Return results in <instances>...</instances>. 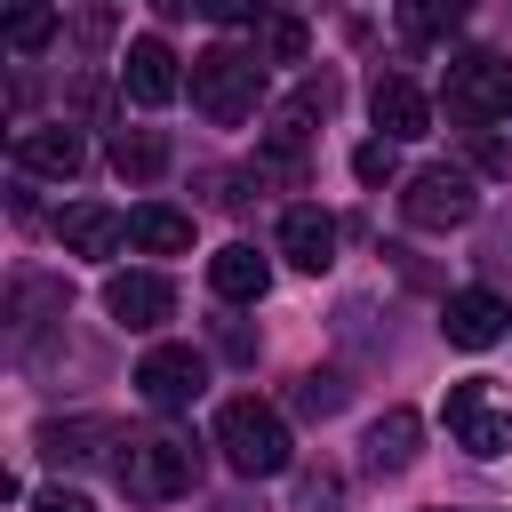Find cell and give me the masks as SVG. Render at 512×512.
<instances>
[{
    "label": "cell",
    "mask_w": 512,
    "mask_h": 512,
    "mask_svg": "<svg viewBox=\"0 0 512 512\" xmlns=\"http://www.w3.org/2000/svg\"><path fill=\"white\" fill-rule=\"evenodd\" d=\"M184 88V72H176V56H168V40H128V56H120V96H136V104H168Z\"/></svg>",
    "instance_id": "obj_14"
},
{
    "label": "cell",
    "mask_w": 512,
    "mask_h": 512,
    "mask_svg": "<svg viewBox=\"0 0 512 512\" xmlns=\"http://www.w3.org/2000/svg\"><path fill=\"white\" fill-rule=\"evenodd\" d=\"M56 240H64L72 256H120V248H128V216H120V208L80 200V208H64V216H56Z\"/></svg>",
    "instance_id": "obj_16"
},
{
    "label": "cell",
    "mask_w": 512,
    "mask_h": 512,
    "mask_svg": "<svg viewBox=\"0 0 512 512\" xmlns=\"http://www.w3.org/2000/svg\"><path fill=\"white\" fill-rule=\"evenodd\" d=\"M472 176H512V136L472 128Z\"/></svg>",
    "instance_id": "obj_28"
},
{
    "label": "cell",
    "mask_w": 512,
    "mask_h": 512,
    "mask_svg": "<svg viewBox=\"0 0 512 512\" xmlns=\"http://www.w3.org/2000/svg\"><path fill=\"white\" fill-rule=\"evenodd\" d=\"M152 8H160V16H192L200 0H152Z\"/></svg>",
    "instance_id": "obj_32"
},
{
    "label": "cell",
    "mask_w": 512,
    "mask_h": 512,
    "mask_svg": "<svg viewBox=\"0 0 512 512\" xmlns=\"http://www.w3.org/2000/svg\"><path fill=\"white\" fill-rule=\"evenodd\" d=\"M200 16H216V24H264V0H200Z\"/></svg>",
    "instance_id": "obj_29"
},
{
    "label": "cell",
    "mask_w": 512,
    "mask_h": 512,
    "mask_svg": "<svg viewBox=\"0 0 512 512\" xmlns=\"http://www.w3.org/2000/svg\"><path fill=\"white\" fill-rule=\"evenodd\" d=\"M216 448H224V464H232L240 480L288 472V416H280V408H264L256 392H240V400H224V408H216Z\"/></svg>",
    "instance_id": "obj_2"
},
{
    "label": "cell",
    "mask_w": 512,
    "mask_h": 512,
    "mask_svg": "<svg viewBox=\"0 0 512 512\" xmlns=\"http://www.w3.org/2000/svg\"><path fill=\"white\" fill-rule=\"evenodd\" d=\"M352 176H360V184H392V176H400V152H392V136H368V144L352 152Z\"/></svg>",
    "instance_id": "obj_27"
},
{
    "label": "cell",
    "mask_w": 512,
    "mask_h": 512,
    "mask_svg": "<svg viewBox=\"0 0 512 512\" xmlns=\"http://www.w3.org/2000/svg\"><path fill=\"white\" fill-rule=\"evenodd\" d=\"M32 448L72 472V464H96L104 448H120V424H112V416H48V424L32 432Z\"/></svg>",
    "instance_id": "obj_10"
},
{
    "label": "cell",
    "mask_w": 512,
    "mask_h": 512,
    "mask_svg": "<svg viewBox=\"0 0 512 512\" xmlns=\"http://www.w3.org/2000/svg\"><path fill=\"white\" fill-rule=\"evenodd\" d=\"M344 400H352L344 368H304V376L288 384V408H296V416H336Z\"/></svg>",
    "instance_id": "obj_21"
},
{
    "label": "cell",
    "mask_w": 512,
    "mask_h": 512,
    "mask_svg": "<svg viewBox=\"0 0 512 512\" xmlns=\"http://www.w3.org/2000/svg\"><path fill=\"white\" fill-rule=\"evenodd\" d=\"M64 312H72V288H64V280L16 272V280H8V344H16V360L32 352L40 328H64Z\"/></svg>",
    "instance_id": "obj_8"
},
{
    "label": "cell",
    "mask_w": 512,
    "mask_h": 512,
    "mask_svg": "<svg viewBox=\"0 0 512 512\" xmlns=\"http://www.w3.org/2000/svg\"><path fill=\"white\" fill-rule=\"evenodd\" d=\"M32 512H96V504H88L80 488H40V496H32Z\"/></svg>",
    "instance_id": "obj_30"
},
{
    "label": "cell",
    "mask_w": 512,
    "mask_h": 512,
    "mask_svg": "<svg viewBox=\"0 0 512 512\" xmlns=\"http://www.w3.org/2000/svg\"><path fill=\"white\" fill-rule=\"evenodd\" d=\"M208 512H264V504H256V496H216Z\"/></svg>",
    "instance_id": "obj_31"
},
{
    "label": "cell",
    "mask_w": 512,
    "mask_h": 512,
    "mask_svg": "<svg viewBox=\"0 0 512 512\" xmlns=\"http://www.w3.org/2000/svg\"><path fill=\"white\" fill-rule=\"evenodd\" d=\"M136 392H144V408H160V416L192 408V400L208 392V352H192V344H152V352L136 360Z\"/></svg>",
    "instance_id": "obj_6"
},
{
    "label": "cell",
    "mask_w": 512,
    "mask_h": 512,
    "mask_svg": "<svg viewBox=\"0 0 512 512\" xmlns=\"http://www.w3.org/2000/svg\"><path fill=\"white\" fill-rule=\"evenodd\" d=\"M368 112H376V128H384L392 144H408V136H424V128H432V96H424L408 72H384V80L368 88Z\"/></svg>",
    "instance_id": "obj_15"
},
{
    "label": "cell",
    "mask_w": 512,
    "mask_h": 512,
    "mask_svg": "<svg viewBox=\"0 0 512 512\" xmlns=\"http://www.w3.org/2000/svg\"><path fill=\"white\" fill-rule=\"evenodd\" d=\"M256 56H264V64H296V56H304V24H296V16H264Z\"/></svg>",
    "instance_id": "obj_25"
},
{
    "label": "cell",
    "mask_w": 512,
    "mask_h": 512,
    "mask_svg": "<svg viewBox=\"0 0 512 512\" xmlns=\"http://www.w3.org/2000/svg\"><path fill=\"white\" fill-rule=\"evenodd\" d=\"M400 216L416 232H456L480 216V192H472V168H416L400 184Z\"/></svg>",
    "instance_id": "obj_5"
},
{
    "label": "cell",
    "mask_w": 512,
    "mask_h": 512,
    "mask_svg": "<svg viewBox=\"0 0 512 512\" xmlns=\"http://www.w3.org/2000/svg\"><path fill=\"white\" fill-rule=\"evenodd\" d=\"M504 328H512V304H504L496 288H456V296L440 304V336H448L456 352H488V344H504Z\"/></svg>",
    "instance_id": "obj_9"
},
{
    "label": "cell",
    "mask_w": 512,
    "mask_h": 512,
    "mask_svg": "<svg viewBox=\"0 0 512 512\" xmlns=\"http://www.w3.org/2000/svg\"><path fill=\"white\" fill-rule=\"evenodd\" d=\"M104 312H112L120 328H160V320L176 312V288H168L160 272H112V280H104Z\"/></svg>",
    "instance_id": "obj_12"
},
{
    "label": "cell",
    "mask_w": 512,
    "mask_h": 512,
    "mask_svg": "<svg viewBox=\"0 0 512 512\" xmlns=\"http://www.w3.org/2000/svg\"><path fill=\"white\" fill-rule=\"evenodd\" d=\"M472 256H480V272H488V280H512V216L480 224V248H472Z\"/></svg>",
    "instance_id": "obj_26"
},
{
    "label": "cell",
    "mask_w": 512,
    "mask_h": 512,
    "mask_svg": "<svg viewBox=\"0 0 512 512\" xmlns=\"http://www.w3.org/2000/svg\"><path fill=\"white\" fill-rule=\"evenodd\" d=\"M16 168H32V176H80L88 144L72 128H16Z\"/></svg>",
    "instance_id": "obj_18"
},
{
    "label": "cell",
    "mask_w": 512,
    "mask_h": 512,
    "mask_svg": "<svg viewBox=\"0 0 512 512\" xmlns=\"http://www.w3.org/2000/svg\"><path fill=\"white\" fill-rule=\"evenodd\" d=\"M112 168H120L128 184H152V176L168 168V136H160V128H120V136H112Z\"/></svg>",
    "instance_id": "obj_20"
},
{
    "label": "cell",
    "mask_w": 512,
    "mask_h": 512,
    "mask_svg": "<svg viewBox=\"0 0 512 512\" xmlns=\"http://www.w3.org/2000/svg\"><path fill=\"white\" fill-rule=\"evenodd\" d=\"M280 256H288L296 272H328V264H336V216H328L320 200H296V208L280 216Z\"/></svg>",
    "instance_id": "obj_11"
},
{
    "label": "cell",
    "mask_w": 512,
    "mask_h": 512,
    "mask_svg": "<svg viewBox=\"0 0 512 512\" xmlns=\"http://www.w3.org/2000/svg\"><path fill=\"white\" fill-rule=\"evenodd\" d=\"M128 248H144V256H184V248H192V216L168 208V200H144V208H128Z\"/></svg>",
    "instance_id": "obj_19"
},
{
    "label": "cell",
    "mask_w": 512,
    "mask_h": 512,
    "mask_svg": "<svg viewBox=\"0 0 512 512\" xmlns=\"http://www.w3.org/2000/svg\"><path fill=\"white\" fill-rule=\"evenodd\" d=\"M448 432H456V448L464 456H504L512 448V408L504 400H488V384L480 376H464V384H448Z\"/></svg>",
    "instance_id": "obj_7"
},
{
    "label": "cell",
    "mask_w": 512,
    "mask_h": 512,
    "mask_svg": "<svg viewBox=\"0 0 512 512\" xmlns=\"http://www.w3.org/2000/svg\"><path fill=\"white\" fill-rule=\"evenodd\" d=\"M456 16H464V0H400V32L408 40H440Z\"/></svg>",
    "instance_id": "obj_24"
},
{
    "label": "cell",
    "mask_w": 512,
    "mask_h": 512,
    "mask_svg": "<svg viewBox=\"0 0 512 512\" xmlns=\"http://www.w3.org/2000/svg\"><path fill=\"white\" fill-rule=\"evenodd\" d=\"M288 512H344V472H336V464H304Z\"/></svg>",
    "instance_id": "obj_23"
},
{
    "label": "cell",
    "mask_w": 512,
    "mask_h": 512,
    "mask_svg": "<svg viewBox=\"0 0 512 512\" xmlns=\"http://www.w3.org/2000/svg\"><path fill=\"white\" fill-rule=\"evenodd\" d=\"M48 40H56V8H48V0H8V48L32 56V48H48Z\"/></svg>",
    "instance_id": "obj_22"
},
{
    "label": "cell",
    "mask_w": 512,
    "mask_h": 512,
    "mask_svg": "<svg viewBox=\"0 0 512 512\" xmlns=\"http://www.w3.org/2000/svg\"><path fill=\"white\" fill-rule=\"evenodd\" d=\"M208 288H216L224 304H264V288H272V264H264L248 240H232V248H216V256H208Z\"/></svg>",
    "instance_id": "obj_17"
},
{
    "label": "cell",
    "mask_w": 512,
    "mask_h": 512,
    "mask_svg": "<svg viewBox=\"0 0 512 512\" xmlns=\"http://www.w3.org/2000/svg\"><path fill=\"white\" fill-rule=\"evenodd\" d=\"M416 440H424V416H416V408H384V416L360 432V464H368L376 480H392V472L416 464Z\"/></svg>",
    "instance_id": "obj_13"
},
{
    "label": "cell",
    "mask_w": 512,
    "mask_h": 512,
    "mask_svg": "<svg viewBox=\"0 0 512 512\" xmlns=\"http://www.w3.org/2000/svg\"><path fill=\"white\" fill-rule=\"evenodd\" d=\"M264 96V56L256 48H200L192 56V104L216 120V128H240Z\"/></svg>",
    "instance_id": "obj_3"
},
{
    "label": "cell",
    "mask_w": 512,
    "mask_h": 512,
    "mask_svg": "<svg viewBox=\"0 0 512 512\" xmlns=\"http://www.w3.org/2000/svg\"><path fill=\"white\" fill-rule=\"evenodd\" d=\"M440 104H448V120H464V128H496V120H512V56H496V48H464V56L448 64V80H440Z\"/></svg>",
    "instance_id": "obj_4"
},
{
    "label": "cell",
    "mask_w": 512,
    "mask_h": 512,
    "mask_svg": "<svg viewBox=\"0 0 512 512\" xmlns=\"http://www.w3.org/2000/svg\"><path fill=\"white\" fill-rule=\"evenodd\" d=\"M112 480H120L128 504H176V496H192V480H200V448H192V432H168V424L120 432Z\"/></svg>",
    "instance_id": "obj_1"
}]
</instances>
